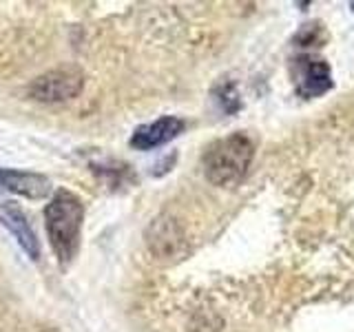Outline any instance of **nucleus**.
I'll list each match as a JSON object with an SVG mask.
<instances>
[{"label":"nucleus","mask_w":354,"mask_h":332,"mask_svg":"<svg viewBox=\"0 0 354 332\" xmlns=\"http://www.w3.org/2000/svg\"><path fill=\"white\" fill-rule=\"evenodd\" d=\"M84 221V204L75 193L58 188L47 208H44V228H47L49 246L55 259L62 266H69L80 250V235Z\"/></svg>","instance_id":"1"},{"label":"nucleus","mask_w":354,"mask_h":332,"mask_svg":"<svg viewBox=\"0 0 354 332\" xmlns=\"http://www.w3.org/2000/svg\"><path fill=\"white\" fill-rule=\"evenodd\" d=\"M254 158V144L246 133H230L215 140L202 158V169L206 180L213 186H235L248 173Z\"/></svg>","instance_id":"2"},{"label":"nucleus","mask_w":354,"mask_h":332,"mask_svg":"<svg viewBox=\"0 0 354 332\" xmlns=\"http://www.w3.org/2000/svg\"><path fill=\"white\" fill-rule=\"evenodd\" d=\"M84 89V73L77 66H58L47 73L38 75L29 84V95L36 102L58 104L80 95Z\"/></svg>","instance_id":"3"},{"label":"nucleus","mask_w":354,"mask_h":332,"mask_svg":"<svg viewBox=\"0 0 354 332\" xmlns=\"http://www.w3.org/2000/svg\"><path fill=\"white\" fill-rule=\"evenodd\" d=\"M144 239H147V248L153 259L160 264H173L182 259L186 252L184 230L171 215L155 217L144 232Z\"/></svg>","instance_id":"4"},{"label":"nucleus","mask_w":354,"mask_h":332,"mask_svg":"<svg viewBox=\"0 0 354 332\" xmlns=\"http://www.w3.org/2000/svg\"><path fill=\"white\" fill-rule=\"evenodd\" d=\"M292 77H295L297 95H301L306 100L319 98L332 89L330 64L317 58V55H301V58H297Z\"/></svg>","instance_id":"5"},{"label":"nucleus","mask_w":354,"mask_h":332,"mask_svg":"<svg viewBox=\"0 0 354 332\" xmlns=\"http://www.w3.org/2000/svg\"><path fill=\"white\" fill-rule=\"evenodd\" d=\"M186 129V122L177 116H162L155 122H149V124H142L133 131V136L129 140V144L136 151H151L169 144L171 140H175L177 136H182Z\"/></svg>","instance_id":"6"},{"label":"nucleus","mask_w":354,"mask_h":332,"mask_svg":"<svg viewBox=\"0 0 354 332\" xmlns=\"http://www.w3.org/2000/svg\"><path fill=\"white\" fill-rule=\"evenodd\" d=\"M0 224L16 237L18 246L25 250L33 261L40 259V241L29 224L25 210L11 202H0Z\"/></svg>","instance_id":"7"},{"label":"nucleus","mask_w":354,"mask_h":332,"mask_svg":"<svg viewBox=\"0 0 354 332\" xmlns=\"http://www.w3.org/2000/svg\"><path fill=\"white\" fill-rule=\"evenodd\" d=\"M0 188L27 199H44L51 193V180L40 173L0 169Z\"/></svg>","instance_id":"8"},{"label":"nucleus","mask_w":354,"mask_h":332,"mask_svg":"<svg viewBox=\"0 0 354 332\" xmlns=\"http://www.w3.org/2000/svg\"><path fill=\"white\" fill-rule=\"evenodd\" d=\"M215 95H217V102H219L221 107H224L226 113H235V111L239 109V104H241V102H239V95H237L235 86H232V84L221 86Z\"/></svg>","instance_id":"9"}]
</instances>
